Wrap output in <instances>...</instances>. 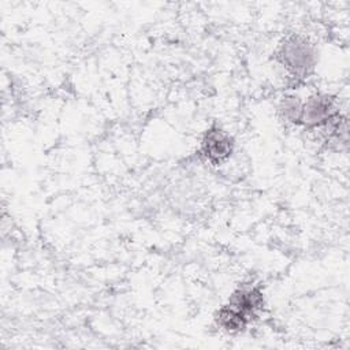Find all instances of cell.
Returning <instances> with one entry per match:
<instances>
[{
    "label": "cell",
    "instance_id": "277c9868",
    "mask_svg": "<svg viewBox=\"0 0 350 350\" xmlns=\"http://www.w3.org/2000/svg\"><path fill=\"white\" fill-rule=\"evenodd\" d=\"M227 302L237 308L250 321V324L260 317L265 308V297L262 288L253 282L238 284Z\"/></svg>",
    "mask_w": 350,
    "mask_h": 350
},
{
    "label": "cell",
    "instance_id": "3957f363",
    "mask_svg": "<svg viewBox=\"0 0 350 350\" xmlns=\"http://www.w3.org/2000/svg\"><path fill=\"white\" fill-rule=\"evenodd\" d=\"M235 149L234 138L219 124L208 127L200 141L198 156L211 165H221L227 163Z\"/></svg>",
    "mask_w": 350,
    "mask_h": 350
},
{
    "label": "cell",
    "instance_id": "7a4b0ae2",
    "mask_svg": "<svg viewBox=\"0 0 350 350\" xmlns=\"http://www.w3.org/2000/svg\"><path fill=\"white\" fill-rule=\"evenodd\" d=\"M340 115L339 101L335 96L316 92L304 100L301 127L308 131H321Z\"/></svg>",
    "mask_w": 350,
    "mask_h": 350
},
{
    "label": "cell",
    "instance_id": "8992f818",
    "mask_svg": "<svg viewBox=\"0 0 350 350\" xmlns=\"http://www.w3.org/2000/svg\"><path fill=\"white\" fill-rule=\"evenodd\" d=\"M304 100L295 93H286L278 104V115L282 122L290 126L299 127L302 119Z\"/></svg>",
    "mask_w": 350,
    "mask_h": 350
},
{
    "label": "cell",
    "instance_id": "6da1fadb",
    "mask_svg": "<svg viewBox=\"0 0 350 350\" xmlns=\"http://www.w3.org/2000/svg\"><path fill=\"white\" fill-rule=\"evenodd\" d=\"M275 60L295 82L309 78L317 66L316 45L301 33L287 34L278 45Z\"/></svg>",
    "mask_w": 350,
    "mask_h": 350
},
{
    "label": "cell",
    "instance_id": "5b68a950",
    "mask_svg": "<svg viewBox=\"0 0 350 350\" xmlns=\"http://www.w3.org/2000/svg\"><path fill=\"white\" fill-rule=\"evenodd\" d=\"M213 320L215 324L227 334L243 332L250 325V321L228 302H226L216 310Z\"/></svg>",
    "mask_w": 350,
    "mask_h": 350
}]
</instances>
